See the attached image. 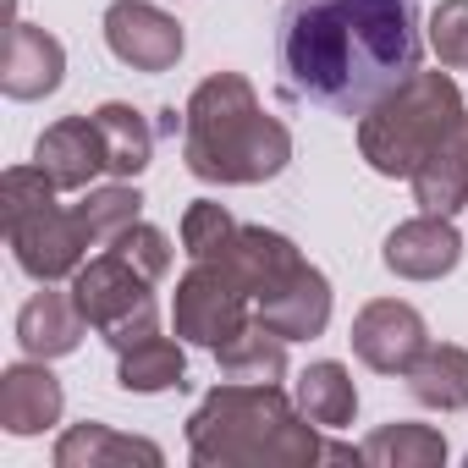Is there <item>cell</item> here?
<instances>
[{
	"mask_svg": "<svg viewBox=\"0 0 468 468\" xmlns=\"http://www.w3.org/2000/svg\"><path fill=\"white\" fill-rule=\"evenodd\" d=\"M116 386L122 391H138V397H154V391H182L187 386V353L171 342V336H149L127 353H116Z\"/></svg>",
	"mask_w": 468,
	"mask_h": 468,
	"instance_id": "20",
	"label": "cell"
},
{
	"mask_svg": "<svg viewBox=\"0 0 468 468\" xmlns=\"http://www.w3.org/2000/svg\"><path fill=\"white\" fill-rule=\"evenodd\" d=\"M78 215H83V226H89V238H94V249H111L122 231L138 220V209H144V193L133 187V182H111V187H89L78 204H72Z\"/></svg>",
	"mask_w": 468,
	"mask_h": 468,
	"instance_id": "25",
	"label": "cell"
},
{
	"mask_svg": "<svg viewBox=\"0 0 468 468\" xmlns=\"http://www.w3.org/2000/svg\"><path fill=\"white\" fill-rule=\"evenodd\" d=\"M122 463H144V468H160L165 452L144 435H122L111 424H72L61 441H56V468H122Z\"/></svg>",
	"mask_w": 468,
	"mask_h": 468,
	"instance_id": "18",
	"label": "cell"
},
{
	"mask_svg": "<svg viewBox=\"0 0 468 468\" xmlns=\"http://www.w3.org/2000/svg\"><path fill=\"white\" fill-rule=\"evenodd\" d=\"M430 50L441 67H468V0H441L430 12Z\"/></svg>",
	"mask_w": 468,
	"mask_h": 468,
	"instance_id": "29",
	"label": "cell"
},
{
	"mask_svg": "<svg viewBox=\"0 0 468 468\" xmlns=\"http://www.w3.org/2000/svg\"><path fill=\"white\" fill-rule=\"evenodd\" d=\"M408 182H413V204L424 215H457L468 204V116L419 160V171Z\"/></svg>",
	"mask_w": 468,
	"mask_h": 468,
	"instance_id": "16",
	"label": "cell"
},
{
	"mask_svg": "<svg viewBox=\"0 0 468 468\" xmlns=\"http://www.w3.org/2000/svg\"><path fill=\"white\" fill-rule=\"evenodd\" d=\"M463 94L446 72H413L358 116V154L380 176H413L419 160L463 122Z\"/></svg>",
	"mask_w": 468,
	"mask_h": 468,
	"instance_id": "4",
	"label": "cell"
},
{
	"mask_svg": "<svg viewBox=\"0 0 468 468\" xmlns=\"http://www.w3.org/2000/svg\"><path fill=\"white\" fill-rule=\"evenodd\" d=\"M358 452L375 468H435V463H446V435L430 430V424L397 419V424H380Z\"/></svg>",
	"mask_w": 468,
	"mask_h": 468,
	"instance_id": "24",
	"label": "cell"
},
{
	"mask_svg": "<svg viewBox=\"0 0 468 468\" xmlns=\"http://www.w3.org/2000/svg\"><path fill=\"white\" fill-rule=\"evenodd\" d=\"M292 397H298V408H303L320 430H342V424H353V413H358V386H353V375H347L336 358L309 364V369L298 375Z\"/></svg>",
	"mask_w": 468,
	"mask_h": 468,
	"instance_id": "23",
	"label": "cell"
},
{
	"mask_svg": "<svg viewBox=\"0 0 468 468\" xmlns=\"http://www.w3.org/2000/svg\"><path fill=\"white\" fill-rule=\"evenodd\" d=\"M215 364H220V375H226V380L276 386V380L287 375V336H282V331H271V325L254 314V325H249L243 336H231V342L215 353Z\"/></svg>",
	"mask_w": 468,
	"mask_h": 468,
	"instance_id": "21",
	"label": "cell"
},
{
	"mask_svg": "<svg viewBox=\"0 0 468 468\" xmlns=\"http://www.w3.org/2000/svg\"><path fill=\"white\" fill-rule=\"evenodd\" d=\"M6 243H12V260L23 276H34L39 287L45 282H61V276H78V265L89 260L94 238L78 209H61V204H45L34 209L28 220L6 226Z\"/></svg>",
	"mask_w": 468,
	"mask_h": 468,
	"instance_id": "7",
	"label": "cell"
},
{
	"mask_svg": "<svg viewBox=\"0 0 468 468\" xmlns=\"http://www.w3.org/2000/svg\"><path fill=\"white\" fill-rule=\"evenodd\" d=\"M154 282L149 276H138L122 254H100V260H83L78 265V276H72V303H78V314L116 347V353H127V347H138V342H149L154 331H160V309H154V292H149Z\"/></svg>",
	"mask_w": 468,
	"mask_h": 468,
	"instance_id": "5",
	"label": "cell"
},
{
	"mask_svg": "<svg viewBox=\"0 0 468 468\" xmlns=\"http://www.w3.org/2000/svg\"><path fill=\"white\" fill-rule=\"evenodd\" d=\"M380 260L402 282H441L446 271H457L463 238H457L452 215H413V220H402L391 238H386Z\"/></svg>",
	"mask_w": 468,
	"mask_h": 468,
	"instance_id": "10",
	"label": "cell"
},
{
	"mask_svg": "<svg viewBox=\"0 0 468 468\" xmlns=\"http://www.w3.org/2000/svg\"><path fill=\"white\" fill-rule=\"evenodd\" d=\"M61 380L45 369V358H28V364H12L0 375V430L6 435H39L50 424H61Z\"/></svg>",
	"mask_w": 468,
	"mask_h": 468,
	"instance_id": "14",
	"label": "cell"
},
{
	"mask_svg": "<svg viewBox=\"0 0 468 468\" xmlns=\"http://www.w3.org/2000/svg\"><path fill=\"white\" fill-rule=\"evenodd\" d=\"M419 0H282L276 72L303 105L364 116L419 72Z\"/></svg>",
	"mask_w": 468,
	"mask_h": 468,
	"instance_id": "1",
	"label": "cell"
},
{
	"mask_svg": "<svg viewBox=\"0 0 468 468\" xmlns=\"http://www.w3.org/2000/svg\"><path fill=\"white\" fill-rule=\"evenodd\" d=\"M171 325L187 347H204V353H220L231 336H243L254 325V292L231 276L226 265L215 260H193V271L176 282V298H171Z\"/></svg>",
	"mask_w": 468,
	"mask_h": 468,
	"instance_id": "6",
	"label": "cell"
},
{
	"mask_svg": "<svg viewBox=\"0 0 468 468\" xmlns=\"http://www.w3.org/2000/svg\"><path fill=\"white\" fill-rule=\"evenodd\" d=\"M353 353L375 369V375H408L413 358L430 347V331H424V314L402 298H375L358 309L353 331H347Z\"/></svg>",
	"mask_w": 468,
	"mask_h": 468,
	"instance_id": "8",
	"label": "cell"
},
{
	"mask_svg": "<svg viewBox=\"0 0 468 468\" xmlns=\"http://www.w3.org/2000/svg\"><path fill=\"white\" fill-rule=\"evenodd\" d=\"M83 331H89V320L78 314L72 292H50V282H45V292H34V298L23 303V314H17V342H23V353H28V358H45V364L78 353Z\"/></svg>",
	"mask_w": 468,
	"mask_h": 468,
	"instance_id": "17",
	"label": "cell"
},
{
	"mask_svg": "<svg viewBox=\"0 0 468 468\" xmlns=\"http://www.w3.org/2000/svg\"><path fill=\"white\" fill-rule=\"evenodd\" d=\"M111 254H122L138 276H149V282H160L165 271H171V238L160 226H149V220H133L122 238L111 243Z\"/></svg>",
	"mask_w": 468,
	"mask_h": 468,
	"instance_id": "28",
	"label": "cell"
},
{
	"mask_svg": "<svg viewBox=\"0 0 468 468\" xmlns=\"http://www.w3.org/2000/svg\"><path fill=\"white\" fill-rule=\"evenodd\" d=\"M254 314H260L271 331H282L287 342H314V336L331 325V282H325L314 265H303V271H292L276 292H265V298L254 303Z\"/></svg>",
	"mask_w": 468,
	"mask_h": 468,
	"instance_id": "15",
	"label": "cell"
},
{
	"mask_svg": "<svg viewBox=\"0 0 468 468\" xmlns=\"http://www.w3.org/2000/svg\"><path fill=\"white\" fill-rule=\"evenodd\" d=\"M292 160V133L260 105L243 72H209L182 105V165L198 182L254 187L282 176Z\"/></svg>",
	"mask_w": 468,
	"mask_h": 468,
	"instance_id": "2",
	"label": "cell"
},
{
	"mask_svg": "<svg viewBox=\"0 0 468 468\" xmlns=\"http://www.w3.org/2000/svg\"><path fill=\"white\" fill-rule=\"evenodd\" d=\"M94 127H100V138H105L111 176L133 182V176L149 165V154H154V127L144 122V111H133V105H122V100H105V105L94 111Z\"/></svg>",
	"mask_w": 468,
	"mask_h": 468,
	"instance_id": "22",
	"label": "cell"
},
{
	"mask_svg": "<svg viewBox=\"0 0 468 468\" xmlns=\"http://www.w3.org/2000/svg\"><path fill=\"white\" fill-rule=\"evenodd\" d=\"M187 452L204 468H309L325 457L298 397L249 380H226L193 408Z\"/></svg>",
	"mask_w": 468,
	"mask_h": 468,
	"instance_id": "3",
	"label": "cell"
},
{
	"mask_svg": "<svg viewBox=\"0 0 468 468\" xmlns=\"http://www.w3.org/2000/svg\"><path fill=\"white\" fill-rule=\"evenodd\" d=\"M408 391H413V402L441 408V413L468 408V347H457V342H430V347L413 358V369H408Z\"/></svg>",
	"mask_w": 468,
	"mask_h": 468,
	"instance_id": "19",
	"label": "cell"
},
{
	"mask_svg": "<svg viewBox=\"0 0 468 468\" xmlns=\"http://www.w3.org/2000/svg\"><path fill=\"white\" fill-rule=\"evenodd\" d=\"M215 265H226L231 276L254 292V303H260L265 292H276V287H282L292 271H303L309 260L298 254L292 238H282V231H271V226H238V231L226 238V249L215 254Z\"/></svg>",
	"mask_w": 468,
	"mask_h": 468,
	"instance_id": "12",
	"label": "cell"
},
{
	"mask_svg": "<svg viewBox=\"0 0 468 468\" xmlns=\"http://www.w3.org/2000/svg\"><path fill=\"white\" fill-rule=\"evenodd\" d=\"M105 45L133 72H171L187 39H182V23L149 6V0H116L105 12Z\"/></svg>",
	"mask_w": 468,
	"mask_h": 468,
	"instance_id": "9",
	"label": "cell"
},
{
	"mask_svg": "<svg viewBox=\"0 0 468 468\" xmlns=\"http://www.w3.org/2000/svg\"><path fill=\"white\" fill-rule=\"evenodd\" d=\"M34 165L50 171V182L61 193H89V182L100 171H111L105 138H100L94 116H61L56 127H45L39 144H34Z\"/></svg>",
	"mask_w": 468,
	"mask_h": 468,
	"instance_id": "11",
	"label": "cell"
},
{
	"mask_svg": "<svg viewBox=\"0 0 468 468\" xmlns=\"http://www.w3.org/2000/svg\"><path fill=\"white\" fill-rule=\"evenodd\" d=\"M61 72H67V50L56 34L34 23L6 28V50H0V89H6V100H45L61 89Z\"/></svg>",
	"mask_w": 468,
	"mask_h": 468,
	"instance_id": "13",
	"label": "cell"
},
{
	"mask_svg": "<svg viewBox=\"0 0 468 468\" xmlns=\"http://www.w3.org/2000/svg\"><path fill=\"white\" fill-rule=\"evenodd\" d=\"M231 231H238V220H231L220 204L198 198V204H187V215H182V249H187V260H215V254L226 249Z\"/></svg>",
	"mask_w": 468,
	"mask_h": 468,
	"instance_id": "27",
	"label": "cell"
},
{
	"mask_svg": "<svg viewBox=\"0 0 468 468\" xmlns=\"http://www.w3.org/2000/svg\"><path fill=\"white\" fill-rule=\"evenodd\" d=\"M56 182H50V171H39V165H12L6 176H0V226H17V220H28L34 209H45V204H56Z\"/></svg>",
	"mask_w": 468,
	"mask_h": 468,
	"instance_id": "26",
	"label": "cell"
}]
</instances>
